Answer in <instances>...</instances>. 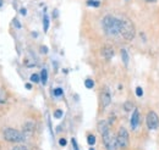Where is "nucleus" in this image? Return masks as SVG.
I'll return each instance as SVG.
<instances>
[{
    "label": "nucleus",
    "instance_id": "nucleus-10",
    "mask_svg": "<svg viewBox=\"0 0 159 150\" xmlns=\"http://www.w3.org/2000/svg\"><path fill=\"white\" fill-rule=\"evenodd\" d=\"M100 98H102V104H103V106H108V105L110 104V101H112V98H110V94H109L108 90L103 92L102 95H100Z\"/></svg>",
    "mask_w": 159,
    "mask_h": 150
},
{
    "label": "nucleus",
    "instance_id": "nucleus-26",
    "mask_svg": "<svg viewBox=\"0 0 159 150\" xmlns=\"http://www.w3.org/2000/svg\"><path fill=\"white\" fill-rule=\"evenodd\" d=\"M71 143H72L74 150H80V149H78V145H77V143H76V140H75V139H72V140H71Z\"/></svg>",
    "mask_w": 159,
    "mask_h": 150
},
{
    "label": "nucleus",
    "instance_id": "nucleus-12",
    "mask_svg": "<svg viewBox=\"0 0 159 150\" xmlns=\"http://www.w3.org/2000/svg\"><path fill=\"white\" fill-rule=\"evenodd\" d=\"M33 123H31V122H28V123H26L25 124V137L26 136H29V134H32L33 133Z\"/></svg>",
    "mask_w": 159,
    "mask_h": 150
},
{
    "label": "nucleus",
    "instance_id": "nucleus-2",
    "mask_svg": "<svg viewBox=\"0 0 159 150\" xmlns=\"http://www.w3.org/2000/svg\"><path fill=\"white\" fill-rule=\"evenodd\" d=\"M120 21V34L125 39L131 40L135 37V26L129 18H121Z\"/></svg>",
    "mask_w": 159,
    "mask_h": 150
},
{
    "label": "nucleus",
    "instance_id": "nucleus-14",
    "mask_svg": "<svg viewBox=\"0 0 159 150\" xmlns=\"http://www.w3.org/2000/svg\"><path fill=\"white\" fill-rule=\"evenodd\" d=\"M48 28H49V17H48V15L45 14L44 17H43V31L47 33V32H48Z\"/></svg>",
    "mask_w": 159,
    "mask_h": 150
},
{
    "label": "nucleus",
    "instance_id": "nucleus-8",
    "mask_svg": "<svg viewBox=\"0 0 159 150\" xmlns=\"http://www.w3.org/2000/svg\"><path fill=\"white\" fill-rule=\"evenodd\" d=\"M138 122H139V112L137 109L133 110V114L131 116V128L136 129L138 127Z\"/></svg>",
    "mask_w": 159,
    "mask_h": 150
},
{
    "label": "nucleus",
    "instance_id": "nucleus-22",
    "mask_svg": "<svg viewBox=\"0 0 159 150\" xmlns=\"http://www.w3.org/2000/svg\"><path fill=\"white\" fill-rule=\"evenodd\" d=\"M54 117H55V118H61V117H63V111H61V110H57V111L54 112Z\"/></svg>",
    "mask_w": 159,
    "mask_h": 150
},
{
    "label": "nucleus",
    "instance_id": "nucleus-4",
    "mask_svg": "<svg viewBox=\"0 0 159 150\" xmlns=\"http://www.w3.org/2000/svg\"><path fill=\"white\" fill-rule=\"evenodd\" d=\"M4 138L10 143H19L25 139V134L14 128H6L4 130Z\"/></svg>",
    "mask_w": 159,
    "mask_h": 150
},
{
    "label": "nucleus",
    "instance_id": "nucleus-5",
    "mask_svg": "<svg viewBox=\"0 0 159 150\" xmlns=\"http://www.w3.org/2000/svg\"><path fill=\"white\" fill-rule=\"evenodd\" d=\"M118 143H119V148H122V149H126L129 146V132L126 130V128L121 127L119 129Z\"/></svg>",
    "mask_w": 159,
    "mask_h": 150
},
{
    "label": "nucleus",
    "instance_id": "nucleus-3",
    "mask_svg": "<svg viewBox=\"0 0 159 150\" xmlns=\"http://www.w3.org/2000/svg\"><path fill=\"white\" fill-rule=\"evenodd\" d=\"M102 136H103V143H104L105 148H107V150H118V148H119L118 136H115L113 132H110V129Z\"/></svg>",
    "mask_w": 159,
    "mask_h": 150
},
{
    "label": "nucleus",
    "instance_id": "nucleus-33",
    "mask_svg": "<svg viewBox=\"0 0 159 150\" xmlns=\"http://www.w3.org/2000/svg\"><path fill=\"white\" fill-rule=\"evenodd\" d=\"M3 5V0H0V6H2Z\"/></svg>",
    "mask_w": 159,
    "mask_h": 150
},
{
    "label": "nucleus",
    "instance_id": "nucleus-11",
    "mask_svg": "<svg viewBox=\"0 0 159 150\" xmlns=\"http://www.w3.org/2000/svg\"><path fill=\"white\" fill-rule=\"evenodd\" d=\"M98 130L100 134H104L105 132H108L109 130V123L107 121H100L98 123Z\"/></svg>",
    "mask_w": 159,
    "mask_h": 150
},
{
    "label": "nucleus",
    "instance_id": "nucleus-27",
    "mask_svg": "<svg viewBox=\"0 0 159 150\" xmlns=\"http://www.w3.org/2000/svg\"><path fill=\"white\" fill-rule=\"evenodd\" d=\"M14 25H15L17 28H21V25H20L19 21H17V18H15V20H14Z\"/></svg>",
    "mask_w": 159,
    "mask_h": 150
},
{
    "label": "nucleus",
    "instance_id": "nucleus-17",
    "mask_svg": "<svg viewBox=\"0 0 159 150\" xmlns=\"http://www.w3.org/2000/svg\"><path fill=\"white\" fill-rule=\"evenodd\" d=\"M84 86H86V88H88V89H92V88L94 87V82H93L92 80L88 78V80L84 81Z\"/></svg>",
    "mask_w": 159,
    "mask_h": 150
},
{
    "label": "nucleus",
    "instance_id": "nucleus-9",
    "mask_svg": "<svg viewBox=\"0 0 159 150\" xmlns=\"http://www.w3.org/2000/svg\"><path fill=\"white\" fill-rule=\"evenodd\" d=\"M102 55L104 56L105 59H112L113 56H114V50H113V48L112 46H104L103 49H102Z\"/></svg>",
    "mask_w": 159,
    "mask_h": 150
},
{
    "label": "nucleus",
    "instance_id": "nucleus-29",
    "mask_svg": "<svg viewBox=\"0 0 159 150\" xmlns=\"http://www.w3.org/2000/svg\"><path fill=\"white\" fill-rule=\"evenodd\" d=\"M41 49H42V52H48V48L47 46H42Z\"/></svg>",
    "mask_w": 159,
    "mask_h": 150
},
{
    "label": "nucleus",
    "instance_id": "nucleus-15",
    "mask_svg": "<svg viewBox=\"0 0 159 150\" xmlns=\"http://www.w3.org/2000/svg\"><path fill=\"white\" fill-rule=\"evenodd\" d=\"M41 81H42V83H43V84H45V83H47V81H48V72H47V70H45V68H43V70H42V73H41Z\"/></svg>",
    "mask_w": 159,
    "mask_h": 150
},
{
    "label": "nucleus",
    "instance_id": "nucleus-19",
    "mask_svg": "<svg viewBox=\"0 0 159 150\" xmlns=\"http://www.w3.org/2000/svg\"><path fill=\"white\" fill-rule=\"evenodd\" d=\"M87 142H88V144H90V145H94L96 144V137L93 134H90V136L87 137Z\"/></svg>",
    "mask_w": 159,
    "mask_h": 150
},
{
    "label": "nucleus",
    "instance_id": "nucleus-6",
    "mask_svg": "<svg viewBox=\"0 0 159 150\" xmlns=\"http://www.w3.org/2000/svg\"><path fill=\"white\" fill-rule=\"evenodd\" d=\"M147 126L149 129H157L159 127V117L154 111H149L147 115Z\"/></svg>",
    "mask_w": 159,
    "mask_h": 150
},
{
    "label": "nucleus",
    "instance_id": "nucleus-30",
    "mask_svg": "<svg viewBox=\"0 0 159 150\" xmlns=\"http://www.w3.org/2000/svg\"><path fill=\"white\" fill-rule=\"evenodd\" d=\"M21 14H22V15H26V14H27L26 9H21Z\"/></svg>",
    "mask_w": 159,
    "mask_h": 150
},
{
    "label": "nucleus",
    "instance_id": "nucleus-28",
    "mask_svg": "<svg viewBox=\"0 0 159 150\" xmlns=\"http://www.w3.org/2000/svg\"><path fill=\"white\" fill-rule=\"evenodd\" d=\"M59 144H60L61 146H65V145H66V139H64V138H61V139L59 140Z\"/></svg>",
    "mask_w": 159,
    "mask_h": 150
},
{
    "label": "nucleus",
    "instance_id": "nucleus-21",
    "mask_svg": "<svg viewBox=\"0 0 159 150\" xmlns=\"http://www.w3.org/2000/svg\"><path fill=\"white\" fill-rule=\"evenodd\" d=\"M124 109H125L126 111H130V110H132V109H133V104H132V103H130V101H126L125 104H124Z\"/></svg>",
    "mask_w": 159,
    "mask_h": 150
},
{
    "label": "nucleus",
    "instance_id": "nucleus-16",
    "mask_svg": "<svg viewBox=\"0 0 159 150\" xmlns=\"http://www.w3.org/2000/svg\"><path fill=\"white\" fill-rule=\"evenodd\" d=\"M121 56H122V61L125 62V65H127V62H129V56H127V51L125 49L121 50Z\"/></svg>",
    "mask_w": 159,
    "mask_h": 150
},
{
    "label": "nucleus",
    "instance_id": "nucleus-31",
    "mask_svg": "<svg viewBox=\"0 0 159 150\" xmlns=\"http://www.w3.org/2000/svg\"><path fill=\"white\" fill-rule=\"evenodd\" d=\"M146 2H148V3H155L157 0H146Z\"/></svg>",
    "mask_w": 159,
    "mask_h": 150
},
{
    "label": "nucleus",
    "instance_id": "nucleus-1",
    "mask_svg": "<svg viewBox=\"0 0 159 150\" xmlns=\"http://www.w3.org/2000/svg\"><path fill=\"white\" fill-rule=\"evenodd\" d=\"M103 28L104 32L110 37H115L120 34V21L114 16H105L103 18Z\"/></svg>",
    "mask_w": 159,
    "mask_h": 150
},
{
    "label": "nucleus",
    "instance_id": "nucleus-24",
    "mask_svg": "<svg viewBox=\"0 0 159 150\" xmlns=\"http://www.w3.org/2000/svg\"><path fill=\"white\" fill-rule=\"evenodd\" d=\"M54 95H55V97L63 95V89H61V88H57V89L54 90Z\"/></svg>",
    "mask_w": 159,
    "mask_h": 150
},
{
    "label": "nucleus",
    "instance_id": "nucleus-18",
    "mask_svg": "<svg viewBox=\"0 0 159 150\" xmlns=\"http://www.w3.org/2000/svg\"><path fill=\"white\" fill-rule=\"evenodd\" d=\"M87 5H88V6H94V8H98V6L100 5V3H99V2H97V0H88V2H87Z\"/></svg>",
    "mask_w": 159,
    "mask_h": 150
},
{
    "label": "nucleus",
    "instance_id": "nucleus-20",
    "mask_svg": "<svg viewBox=\"0 0 159 150\" xmlns=\"http://www.w3.org/2000/svg\"><path fill=\"white\" fill-rule=\"evenodd\" d=\"M31 81H32L33 83H38V82L41 81V77L38 76V74H37V73H33V74H32V76H31Z\"/></svg>",
    "mask_w": 159,
    "mask_h": 150
},
{
    "label": "nucleus",
    "instance_id": "nucleus-23",
    "mask_svg": "<svg viewBox=\"0 0 159 150\" xmlns=\"http://www.w3.org/2000/svg\"><path fill=\"white\" fill-rule=\"evenodd\" d=\"M136 95L137 97H142L143 95V90H142V88H141V87L136 88Z\"/></svg>",
    "mask_w": 159,
    "mask_h": 150
},
{
    "label": "nucleus",
    "instance_id": "nucleus-34",
    "mask_svg": "<svg viewBox=\"0 0 159 150\" xmlns=\"http://www.w3.org/2000/svg\"><path fill=\"white\" fill-rule=\"evenodd\" d=\"M90 150H94V149H93V148H91V149H90Z\"/></svg>",
    "mask_w": 159,
    "mask_h": 150
},
{
    "label": "nucleus",
    "instance_id": "nucleus-25",
    "mask_svg": "<svg viewBox=\"0 0 159 150\" xmlns=\"http://www.w3.org/2000/svg\"><path fill=\"white\" fill-rule=\"evenodd\" d=\"M12 150H28L26 146H23V145H19V146H15Z\"/></svg>",
    "mask_w": 159,
    "mask_h": 150
},
{
    "label": "nucleus",
    "instance_id": "nucleus-13",
    "mask_svg": "<svg viewBox=\"0 0 159 150\" xmlns=\"http://www.w3.org/2000/svg\"><path fill=\"white\" fill-rule=\"evenodd\" d=\"M6 100H8V94H6V92H5L4 89L0 88V104L6 103Z\"/></svg>",
    "mask_w": 159,
    "mask_h": 150
},
{
    "label": "nucleus",
    "instance_id": "nucleus-7",
    "mask_svg": "<svg viewBox=\"0 0 159 150\" xmlns=\"http://www.w3.org/2000/svg\"><path fill=\"white\" fill-rule=\"evenodd\" d=\"M37 64H38V60L36 58V55L33 52H27L23 59V65L27 67H34V66H37Z\"/></svg>",
    "mask_w": 159,
    "mask_h": 150
},
{
    "label": "nucleus",
    "instance_id": "nucleus-32",
    "mask_svg": "<svg viewBox=\"0 0 159 150\" xmlns=\"http://www.w3.org/2000/svg\"><path fill=\"white\" fill-rule=\"evenodd\" d=\"M26 88L27 89H31V84H26Z\"/></svg>",
    "mask_w": 159,
    "mask_h": 150
}]
</instances>
